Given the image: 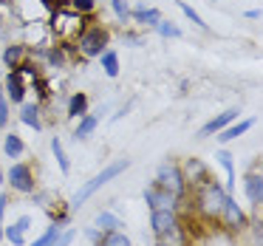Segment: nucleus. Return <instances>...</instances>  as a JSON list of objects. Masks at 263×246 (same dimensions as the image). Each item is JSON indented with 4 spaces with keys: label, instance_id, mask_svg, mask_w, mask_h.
Masks as SVG:
<instances>
[{
    "label": "nucleus",
    "instance_id": "nucleus-1",
    "mask_svg": "<svg viewBox=\"0 0 263 246\" xmlns=\"http://www.w3.org/2000/svg\"><path fill=\"white\" fill-rule=\"evenodd\" d=\"M127 167H130V159H116V161H110V164H105L102 170H99L97 176L91 178V181H85V184H82V187L74 193V198H71V206H74V210H77V206H82V204H85V201L91 198L93 193H99V190H102L108 181L119 178L122 173L127 170Z\"/></svg>",
    "mask_w": 263,
    "mask_h": 246
},
{
    "label": "nucleus",
    "instance_id": "nucleus-2",
    "mask_svg": "<svg viewBox=\"0 0 263 246\" xmlns=\"http://www.w3.org/2000/svg\"><path fill=\"white\" fill-rule=\"evenodd\" d=\"M156 187H161L164 193H170L173 198H181L184 190H187V181H184V173L181 167H176L173 161H164V164H159V170H156Z\"/></svg>",
    "mask_w": 263,
    "mask_h": 246
},
{
    "label": "nucleus",
    "instance_id": "nucleus-3",
    "mask_svg": "<svg viewBox=\"0 0 263 246\" xmlns=\"http://www.w3.org/2000/svg\"><path fill=\"white\" fill-rule=\"evenodd\" d=\"M227 195L229 193L218 181H204V184H201V190H198V210L204 212L206 218H218L221 204H223Z\"/></svg>",
    "mask_w": 263,
    "mask_h": 246
},
{
    "label": "nucleus",
    "instance_id": "nucleus-4",
    "mask_svg": "<svg viewBox=\"0 0 263 246\" xmlns=\"http://www.w3.org/2000/svg\"><path fill=\"white\" fill-rule=\"evenodd\" d=\"M150 229L159 240H170L178 232V218L173 210H150Z\"/></svg>",
    "mask_w": 263,
    "mask_h": 246
},
{
    "label": "nucleus",
    "instance_id": "nucleus-5",
    "mask_svg": "<svg viewBox=\"0 0 263 246\" xmlns=\"http://www.w3.org/2000/svg\"><path fill=\"white\" fill-rule=\"evenodd\" d=\"M77 46H80V51L85 54V57H99V54L105 51V46H108V31H105L102 26H91V29H85L80 34Z\"/></svg>",
    "mask_w": 263,
    "mask_h": 246
},
{
    "label": "nucleus",
    "instance_id": "nucleus-6",
    "mask_svg": "<svg viewBox=\"0 0 263 246\" xmlns=\"http://www.w3.org/2000/svg\"><path fill=\"white\" fill-rule=\"evenodd\" d=\"M6 178H9V184H12V190H17V193H23V195H29V193H34V173H31V167L29 164H12L9 167V173H6Z\"/></svg>",
    "mask_w": 263,
    "mask_h": 246
},
{
    "label": "nucleus",
    "instance_id": "nucleus-7",
    "mask_svg": "<svg viewBox=\"0 0 263 246\" xmlns=\"http://www.w3.org/2000/svg\"><path fill=\"white\" fill-rule=\"evenodd\" d=\"M218 218L223 221V226L232 229V232H238V229L246 226V212L238 206V201L232 198V195H227L221 204V212H218Z\"/></svg>",
    "mask_w": 263,
    "mask_h": 246
},
{
    "label": "nucleus",
    "instance_id": "nucleus-8",
    "mask_svg": "<svg viewBox=\"0 0 263 246\" xmlns=\"http://www.w3.org/2000/svg\"><path fill=\"white\" fill-rule=\"evenodd\" d=\"M235 119H238V108H229V110H223V113L212 116L210 122H204V125L198 127V139H210V136H215V133H221L227 125H232Z\"/></svg>",
    "mask_w": 263,
    "mask_h": 246
},
{
    "label": "nucleus",
    "instance_id": "nucleus-9",
    "mask_svg": "<svg viewBox=\"0 0 263 246\" xmlns=\"http://www.w3.org/2000/svg\"><path fill=\"white\" fill-rule=\"evenodd\" d=\"M144 204H147L150 210H176V198H173L170 193H164L161 187H156V184H150V187L144 190Z\"/></svg>",
    "mask_w": 263,
    "mask_h": 246
},
{
    "label": "nucleus",
    "instance_id": "nucleus-10",
    "mask_svg": "<svg viewBox=\"0 0 263 246\" xmlns=\"http://www.w3.org/2000/svg\"><path fill=\"white\" fill-rule=\"evenodd\" d=\"M252 127H255V116H246V119H240V122L235 119L232 125H227L221 133H218V142H221V144L235 142V139H238V136H243L246 130H252Z\"/></svg>",
    "mask_w": 263,
    "mask_h": 246
},
{
    "label": "nucleus",
    "instance_id": "nucleus-11",
    "mask_svg": "<svg viewBox=\"0 0 263 246\" xmlns=\"http://www.w3.org/2000/svg\"><path fill=\"white\" fill-rule=\"evenodd\" d=\"M243 193H246V198H249V204L260 206L263 204V176L249 173V176L243 178Z\"/></svg>",
    "mask_w": 263,
    "mask_h": 246
},
{
    "label": "nucleus",
    "instance_id": "nucleus-12",
    "mask_svg": "<svg viewBox=\"0 0 263 246\" xmlns=\"http://www.w3.org/2000/svg\"><path fill=\"white\" fill-rule=\"evenodd\" d=\"M184 181H193V184L210 181V167H206L201 159H190L187 164H184Z\"/></svg>",
    "mask_w": 263,
    "mask_h": 246
},
{
    "label": "nucleus",
    "instance_id": "nucleus-13",
    "mask_svg": "<svg viewBox=\"0 0 263 246\" xmlns=\"http://www.w3.org/2000/svg\"><path fill=\"white\" fill-rule=\"evenodd\" d=\"M29 226H31V218L29 215H20L14 223H9V226L3 229V235H6L14 246H23L26 243V229H29Z\"/></svg>",
    "mask_w": 263,
    "mask_h": 246
},
{
    "label": "nucleus",
    "instance_id": "nucleus-14",
    "mask_svg": "<svg viewBox=\"0 0 263 246\" xmlns=\"http://www.w3.org/2000/svg\"><path fill=\"white\" fill-rule=\"evenodd\" d=\"M6 99H12V102H23L26 99V85H23V74L20 71H12V74L6 77Z\"/></svg>",
    "mask_w": 263,
    "mask_h": 246
},
{
    "label": "nucleus",
    "instance_id": "nucleus-15",
    "mask_svg": "<svg viewBox=\"0 0 263 246\" xmlns=\"http://www.w3.org/2000/svg\"><path fill=\"white\" fill-rule=\"evenodd\" d=\"M93 226H97L99 232H110V229H122L125 223H122L119 215H114V212L102 210V212H97V218H93Z\"/></svg>",
    "mask_w": 263,
    "mask_h": 246
},
{
    "label": "nucleus",
    "instance_id": "nucleus-16",
    "mask_svg": "<svg viewBox=\"0 0 263 246\" xmlns=\"http://www.w3.org/2000/svg\"><path fill=\"white\" fill-rule=\"evenodd\" d=\"M215 159H218V164L223 167V173H227V193H232L235 190V161H232V153H227V150H218L215 153Z\"/></svg>",
    "mask_w": 263,
    "mask_h": 246
},
{
    "label": "nucleus",
    "instance_id": "nucleus-17",
    "mask_svg": "<svg viewBox=\"0 0 263 246\" xmlns=\"http://www.w3.org/2000/svg\"><path fill=\"white\" fill-rule=\"evenodd\" d=\"M20 122H23L26 127H31V130H43V122H40V108H37V102H26L23 110H20Z\"/></svg>",
    "mask_w": 263,
    "mask_h": 246
},
{
    "label": "nucleus",
    "instance_id": "nucleus-18",
    "mask_svg": "<svg viewBox=\"0 0 263 246\" xmlns=\"http://www.w3.org/2000/svg\"><path fill=\"white\" fill-rule=\"evenodd\" d=\"M130 17L139 20L142 26L156 29V26H159V20H161V12H159V9H144V6H139V9H130Z\"/></svg>",
    "mask_w": 263,
    "mask_h": 246
},
{
    "label": "nucleus",
    "instance_id": "nucleus-19",
    "mask_svg": "<svg viewBox=\"0 0 263 246\" xmlns=\"http://www.w3.org/2000/svg\"><path fill=\"white\" fill-rule=\"evenodd\" d=\"M97 125H99V116H93V113H85V116H80V125L74 127V139L80 142V139H88V136H93V130H97Z\"/></svg>",
    "mask_w": 263,
    "mask_h": 246
},
{
    "label": "nucleus",
    "instance_id": "nucleus-20",
    "mask_svg": "<svg viewBox=\"0 0 263 246\" xmlns=\"http://www.w3.org/2000/svg\"><path fill=\"white\" fill-rule=\"evenodd\" d=\"M3 153H6L9 159H20V156L26 153L23 139H20L17 133H6V136H3Z\"/></svg>",
    "mask_w": 263,
    "mask_h": 246
},
{
    "label": "nucleus",
    "instance_id": "nucleus-21",
    "mask_svg": "<svg viewBox=\"0 0 263 246\" xmlns=\"http://www.w3.org/2000/svg\"><path fill=\"white\" fill-rule=\"evenodd\" d=\"M60 235H63V221H54V223H48V226H46V232H43L40 238H34L29 246H51L54 240L60 238Z\"/></svg>",
    "mask_w": 263,
    "mask_h": 246
},
{
    "label": "nucleus",
    "instance_id": "nucleus-22",
    "mask_svg": "<svg viewBox=\"0 0 263 246\" xmlns=\"http://www.w3.org/2000/svg\"><path fill=\"white\" fill-rule=\"evenodd\" d=\"M65 113L71 116V119H80V116H85L88 113V97L85 93H74V97L68 99V108H65Z\"/></svg>",
    "mask_w": 263,
    "mask_h": 246
},
{
    "label": "nucleus",
    "instance_id": "nucleus-23",
    "mask_svg": "<svg viewBox=\"0 0 263 246\" xmlns=\"http://www.w3.org/2000/svg\"><path fill=\"white\" fill-rule=\"evenodd\" d=\"M99 63H102V71L108 77H119V54H116L114 48H105V51L99 54Z\"/></svg>",
    "mask_w": 263,
    "mask_h": 246
},
{
    "label": "nucleus",
    "instance_id": "nucleus-24",
    "mask_svg": "<svg viewBox=\"0 0 263 246\" xmlns=\"http://www.w3.org/2000/svg\"><path fill=\"white\" fill-rule=\"evenodd\" d=\"M99 246H130V238L122 229H110V232H102Z\"/></svg>",
    "mask_w": 263,
    "mask_h": 246
},
{
    "label": "nucleus",
    "instance_id": "nucleus-25",
    "mask_svg": "<svg viewBox=\"0 0 263 246\" xmlns=\"http://www.w3.org/2000/svg\"><path fill=\"white\" fill-rule=\"evenodd\" d=\"M51 153H54V159H57L60 170H63V173H71V161H68V156H65V147H63V142H60V136L51 139Z\"/></svg>",
    "mask_w": 263,
    "mask_h": 246
},
{
    "label": "nucleus",
    "instance_id": "nucleus-26",
    "mask_svg": "<svg viewBox=\"0 0 263 246\" xmlns=\"http://www.w3.org/2000/svg\"><path fill=\"white\" fill-rule=\"evenodd\" d=\"M178 9H181V12H184V17H187V20H190V23H193V26H198V29H204V31L210 29V26L204 23V17H201V14L195 12L193 6H190L187 0H178Z\"/></svg>",
    "mask_w": 263,
    "mask_h": 246
},
{
    "label": "nucleus",
    "instance_id": "nucleus-27",
    "mask_svg": "<svg viewBox=\"0 0 263 246\" xmlns=\"http://www.w3.org/2000/svg\"><path fill=\"white\" fill-rule=\"evenodd\" d=\"M156 31H159V37H164V40H176V37H181V29H178L173 20H159V26H156Z\"/></svg>",
    "mask_w": 263,
    "mask_h": 246
},
{
    "label": "nucleus",
    "instance_id": "nucleus-28",
    "mask_svg": "<svg viewBox=\"0 0 263 246\" xmlns=\"http://www.w3.org/2000/svg\"><path fill=\"white\" fill-rule=\"evenodd\" d=\"M110 9H114L119 23H127V20H130V3H127V0H110Z\"/></svg>",
    "mask_w": 263,
    "mask_h": 246
},
{
    "label": "nucleus",
    "instance_id": "nucleus-29",
    "mask_svg": "<svg viewBox=\"0 0 263 246\" xmlns=\"http://www.w3.org/2000/svg\"><path fill=\"white\" fill-rule=\"evenodd\" d=\"M20 57H23V46H9L6 51H3V63H6L9 68H14V65L20 63Z\"/></svg>",
    "mask_w": 263,
    "mask_h": 246
},
{
    "label": "nucleus",
    "instance_id": "nucleus-30",
    "mask_svg": "<svg viewBox=\"0 0 263 246\" xmlns=\"http://www.w3.org/2000/svg\"><path fill=\"white\" fill-rule=\"evenodd\" d=\"M46 57H48V63H51L54 68H63V65H65V54H63V48H57V46L48 48Z\"/></svg>",
    "mask_w": 263,
    "mask_h": 246
},
{
    "label": "nucleus",
    "instance_id": "nucleus-31",
    "mask_svg": "<svg viewBox=\"0 0 263 246\" xmlns=\"http://www.w3.org/2000/svg\"><path fill=\"white\" fill-rule=\"evenodd\" d=\"M71 9H74L77 14H88L97 9V0H71Z\"/></svg>",
    "mask_w": 263,
    "mask_h": 246
},
{
    "label": "nucleus",
    "instance_id": "nucleus-32",
    "mask_svg": "<svg viewBox=\"0 0 263 246\" xmlns=\"http://www.w3.org/2000/svg\"><path fill=\"white\" fill-rule=\"evenodd\" d=\"M74 229H63V235H60V238L57 240H54V243L51 246H71V240H74Z\"/></svg>",
    "mask_w": 263,
    "mask_h": 246
},
{
    "label": "nucleus",
    "instance_id": "nucleus-33",
    "mask_svg": "<svg viewBox=\"0 0 263 246\" xmlns=\"http://www.w3.org/2000/svg\"><path fill=\"white\" fill-rule=\"evenodd\" d=\"M6 204H9V198L0 193V240H3V215H6Z\"/></svg>",
    "mask_w": 263,
    "mask_h": 246
},
{
    "label": "nucleus",
    "instance_id": "nucleus-34",
    "mask_svg": "<svg viewBox=\"0 0 263 246\" xmlns=\"http://www.w3.org/2000/svg\"><path fill=\"white\" fill-rule=\"evenodd\" d=\"M85 238L91 240V243H99V238H102V232H99L97 226H88V229H85Z\"/></svg>",
    "mask_w": 263,
    "mask_h": 246
},
{
    "label": "nucleus",
    "instance_id": "nucleus-35",
    "mask_svg": "<svg viewBox=\"0 0 263 246\" xmlns=\"http://www.w3.org/2000/svg\"><path fill=\"white\" fill-rule=\"evenodd\" d=\"M246 17H249V20H260V9H249V12H246Z\"/></svg>",
    "mask_w": 263,
    "mask_h": 246
},
{
    "label": "nucleus",
    "instance_id": "nucleus-36",
    "mask_svg": "<svg viewBox=\"0 0 263 246\" xmlns=\"http://www.w3.org/2000/svg\"><path fill=\"white\" fill-rule=\"evenodd\" d=\"M156 246H170V243H164V240H159V243H156Z\"/></svg>",
    "mask_w": 263,
    "mask_h": 246
},
{
    "label": "nucleus",
    "instance_id": "nucleus-37",
    "mask_svg": "<svg viewBox=\"0 0 263 246\" xmlns=\"http://www.w3.org/2000/svg\"><path fill=\"white\" fill-rule=\"evenodd\" d=\"M0 184H3V170H0Z\"/></svg>",
    "mask_w": 263,
    "mask_h": 246
},
{
    "label": "nucleus",
    "instance_id": "nucleus-38",
    "mask_svg": "<svg viewBox=\"0 0 263 246\" xmlns=\"http://www.w3.org/2000/svg\"><path fill=\"white\" fill-rule=\"evenodd\" d=\"M93 246H99V243H93Z\"/></svg>",
    "mask_w": 263,
    "mask_h": 246
},
{
    "label": "nucleus",
    "instance_id": "nucleus-39",
    "mask_svg": "<svg viewBox=\"0 0 263 246\" xmlns=\"http://www.w3.org/2000/svg\"><path fill=\"white\" fill-rule=\"evenodd\" d=\"M212 3H215V0H212Z\"/></svg>",
    "mask_w": 263,
    "mask_h": 246
}]
</instances>
